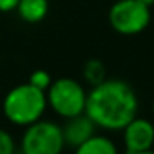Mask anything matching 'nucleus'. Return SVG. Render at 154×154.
<instances>
[{
    "instance_id": "nucleus-14",
    "label": "nucleus",
    "mask_w": 154,
    "mask_h": 154,
    "mask_svg": "<svg viewBox=\"0 0 154 154\" xmlns=\"http://www.w3.org/2000/svg\"><path fill=\"white\" fill-rule=\"evenodd\" d=\"M141 4H144V5H147V7H152L154 5V0H139Z\"/></svg>"
},
{
    "instance_id": "nucleus-9",
    "label": "nucleus",
    "mask_w": 154,
    "mask_h": 154,
    "mask_svg": "<svg viewBox=\"0 0 154 154\" xmlns=\"http://www.w3.org/2000/svg\"><path fill=\"white\" fill-rule=\"evenodd\" d=\"M75 154H119L118 147L106 136H91L88 141L75 147Z\"/></svg>"
},
{
    "instance_id": "nucleus-7",
    "label": "nucleus",
    "mask_w": 154,
    "mask_h": 154,
    "mask_svg": "<svg viewBox=\"0 0 154 154\" xmlns=\"http://www.w3.org/2000/svg\"><path fill=\"white\" fill-rule=\"evenodd\" d=\"M94 129H96V124L88 118L86 113L68 118L65 126L61 128L65 144H68L71 147H78L80 144L90 139L91 136H94Z\"/></svg>"
},
{
    "instance_id": "nucleus-5",
    "label": "nucleus",
    "mask_w": 154,
    "mask_h": 154,
    "mask_svg": "<svg viewBox=\"0 0 154 154\" xmlns=\"http://www.w3.org/2000/svg\"><path fill=\"white\" fill-rule=\"evenodd\" d=\"M22 154H61L65 147L61 126L38 119L28 124L22 136Z\"/></svg>"
},
{
    "instance_id": "nucleus-1",
    "label": "nucleus",
    "mask_w": 154,
    "mask_h": 154,
    "mask_svg": "<svg viewBox=\"0 0 154 154\" xmlns=\"http://www.w3.org/2000/svg\"><path fill=\"white\" fill-rule=\"evenodd\" d=\"M85 113L96 128L123 131V128L137 116V96L126 81L104 80L91 86Z\"/></svg>"
},
{
    "instance_id": "nucleus-16",
    "label": "nucleus",
    "mask_w": 154,
    "mask_h": 154,
    "mask_svg": "<svg viewBox=\"0 0 154 154\" xmlns=\"http://www.w3.org/2000/svg\"><path fill=\"white\" fill-rule=\"evenodd\" d=\"M152 113H154V101H152Z\"/></svg>"
},
{
    "instance_id": "nucleus-3",
    "label": "nucleus",
    "mask_w": 154,
    "mask_h": 154,
    "mask_svg": "<svg viewBox=\"0 0 154 154\" xmlns=\"http://www.w3.org/2000/svg\"><path fill=\"white\" fill-rule=\"evenodd\" d=\"M86 96L88 93L81 83L73 78H58L51 81L50 88L47 90L48 106L65 119L85 113Z\"/></svg>"
},
{
    "instance_id": "nucleus-13",
    "label": "nucleus",
    "mask_w": 154,
    "mask_h": 154,
    "mask_svg": "<svg viewBox=\"0 0 154 154\" xmlns=\"http://www.w3.org/2000/svg\"><path fill=\"white\" fill-rule=\"evenodd\" d=\"M20 0H0V12L7 14V12H14L17 10V5Z\"/></svg>"
},
{
    "instance_id": "nucleus-6",
    "label": "nucleus",
    "mask_w": 154,
    "mask_h": 154,
    "mask_svg": "<svg viewBox=\"0 0 154 154\" xmlns=\"http://www.w3.org/2000/svg\"><path fill=\"white\" fill-rule=\"evenodd\" d=\"M123 141L126 152H143L154 146V124L146 118H134L123 128Z\"/></svg>"
},
{
    "instance_id": "nucleus-15",
    "label": "nucleus",
    "mask_w": 154,
    "mask_h": 154,
    "mask_svg": "<svg viewBox=\"0 0 154 154\" xmlns=\"http://www.w3.org/2000/svg\"><path fill=\"white\" fill-rule=\"evenodd\" d=\"M131 154H154V151L149 149V151H143V152H131Z\"/></svg>"
},
{
    "instance_id": "nucleus-12",
    "label": "nucleus",
    "mask_w": 154,
    "mask_h": 154,
    "mask_svg": "<svg viewBox=\"0 0 154 154\" xmlns=\"http://www.w3.org/2000/svg\"><path fill=\"white\" fill-rule=\"evenodd\" d=\"M0 154H15L14 137L5 129H0Z\"/></svg>"
},
{
    "instance_id": "nucleus-8",
    "label": "nucleus",
    "mask_w": 154,
    "mask_h": 154,
    "mask_svg": "<svg viewBox=\"0 0 154 154\" xmlns=\"http://www.w3.org/2000/svg\"><path fill=\"white\" fill-rule=\"evenodd\" d=\"M17 14L27 23H38L48 14V0H20Z\"/></svg>"
},
{
    "instance_id": "nucleus-4",
    "label": "nucleus",
    "mask_w": 154,
    "mask_h": 154,
    "mask_svg": "<svg viewBox=\"0 0 154 154\" xmlns=\"http://www.w3.org/2000/svg\"><path fill=\"white\" fill-rule=\"evenodd\" d=\"M108 20L111 28L119 35H139L151 23V7L139 0H118L108 12Z\"/></svg>"
},
{
    "instance_id": "nucleus-11",
    "label": "nucleus",
    "mask_w": 154,
    "mask_h": 154,
    "mask_svg": "<svg viewBox=\"0 0 154 154\" xmlns=\"http://www.w3.org/2000/svg\"><path fill=\"white\" fill-rule=\"evenodd\" d=\"M28 83L33 85V86H37L38 90L47 91L48 88H50V85H51V76L45 70H37V71H33V73L30 75Z\"/></svg>"
},
{
    "instance_id": "nucleus-2",
    "label": "nucleus",
    "mask_w": 154,
    "mask_h": 154,
    "mask_svg": "<svg viewBox=\"0 0 154 154\" xmlns=\"http://www.w3.org/2000/svg\"><path fill=\"white\" fill-rule=\"evenodd\" d=\"M47 106V91L38 90L30 83H22L5 94L2 109L10 123L17 126H28L42 119Z\"/></svg>"
},
{
    "instance_id": "nucleus-10",
    "label": "nucleus",
    "mask_w": 154,
    "mask_h": 154,
    "mask_svg": "<svg viewBox=\"0 0 154 154\" xmlns=\"http://www.w3.org/2000/svg\"><path fill=\"white\" fill-rule=\"evenodd\" d=\"M83 76L91 86H96L100 85L101 81L106 80V70H104V65L101 63L100 60L96 58H91L85 63V68H83Z\"/></svg>"
}]
</instances>
